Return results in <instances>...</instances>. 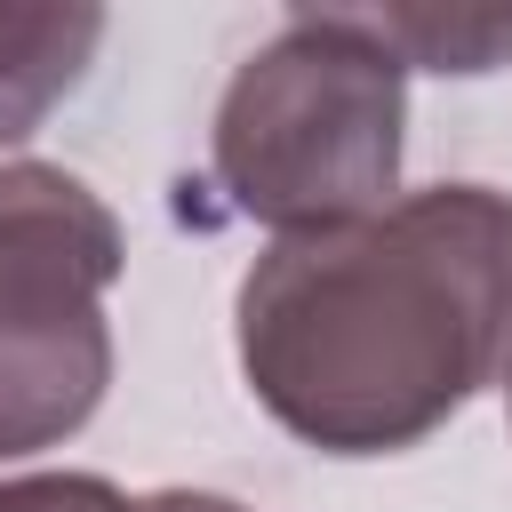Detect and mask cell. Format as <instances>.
<instances>
[{"label":"cell","mask_w":512,"mask_h":512,"mask_svg":"<svg viewBox=\"0 0 512 512\" xmlns=\"http://www.w3.org/2000/svg\"><path fill=\"white\" fill-rule=\"evenodd\" d=\"M256 408L320 456H400L512 384V192L424 184L272 240L232 304Z\"/></svg>","instance_id":"cell-1"},{"label":"cell","mask_w":512,"mask_h":512,"mask_svg":"<svg viewBox=\"0 0 512 512\" xmlns=\"http://www.w3.org/2000/svg\"><path fill=\"white\" fill-rule=\"evenodd\" d=\"M408 72L352 8H288V24L240 56L208 128V176L232 216L328 232L376 216L400 192Z\"/></svg>","instance_id":"cell-2"},{"label":"cell","mask_w":512,"mask_h":512,"mask_svg":"<svg viewBox=\"0 0 512 512\" xmlns=\"http://www.w3.org/2000/svg\"><path fill=\"white\" fill-rule=\"evenodd\" d=\"M112 384L104 296L56 272L0 264V464L64 448Z\"/></svg>","instance_id":"cell-3"},{"label":"cell","mask_w":512,"mask_h":512,"mask_svg":"<svg viewBox=\"0 0 512 512\" xmlns=\"http://www.w3.org/2000/svg\"><path fill=\"white\" fill-rule=\"evenodd\" d=\"M0 264L56 272L80 288H112L128 264L120 216L56 160H0Z\"/></svg>","instance_id":"cell-4"},{"label":"cell","mask_w":512,"mask_h":512,"mask_svg":"<svg viewBox=\"0 0 512 512\" xmlns=\"http://www.w3.org/2000/svg\"><path fill=\"white\" fill-rule=\"evenodd\" d=\"M104 8H0V144H24L96 64Z\"/></svg>","instance_id":"cell-5"},{"label":"cell","mask_w":512,"mask_h":512,"mask_svg":"<svg viewBox=\"0 0 512 512\" xmlns=\"http://www.w3.org/2000/svg\"><path fill=\"white\" fill-rule=\"evenodd\" d=\"M400 72H496L512 64V8H352Z\"/></svg>","instance_id":"cell-6"},{"label":"cell","mask_w":512,"mask_h":512,"mask_svg":"<svg viewBox=\"0 0 512 512\" xmlns=\"http://www.w3.org/2000/svg\"><path fill=\"white\" fill-rule=\"evenodd\" d=\"M0 512H136V504L96 472H24L0 480Z\"/></svg>","instance_id":"cell-7"},{"label":"cell","mask_w":512,"mask_h":512,"mask_svg":"<svg viewBox=\"0 0 512 512\" xmlns=\"http://www.w3.org/2000/svg\"><path fill=\"white\" fill-rule=\"evenodd\" d=\"M136 512H248V504H232L216 488H152V496H136Z\"/></svg>","instance_id":"cell-8"},{"label":"cell","mask_w":512,"mask_h":512,"mask_svg":"<svg viewBox=\"0 0 512 512\" xmlns=\"http://www.w3.org/2000/svg\"><path fill=\"white\" fill-rule=\"evenodd\" d=\"M504 400H512V384H504Z\"/></svg>","instance_id":"cell-9"}]
</instances>
